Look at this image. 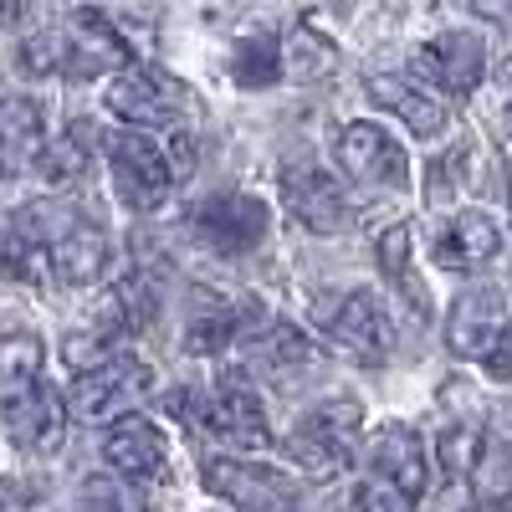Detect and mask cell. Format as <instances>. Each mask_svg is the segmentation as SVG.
Wrapping results in <instances>:
<instances>
[{
  "mask_svg": "<svg viewBox=\"0 0 512 512\" xmlns=\"http://www.w3.org/2000/svg\"><path fill=\"white\" fill-rule=\"evenodd\" d=\"M277 512H297V507H277Z\"/></svg>",
  "mask_w": 512,
  "mask_h": 512,
  "instance_id": "35",
  "label": "cell"
},
{
  "mask_svg": "<svg viewBox=\"0 0 512 512\" xmlns=\"http://www.w3.org/2000/svg\"><path fill=\"white\" fill-rule=\"evenodd\" d=\"M507 190H512V185H507Z\"/></svg>",
  "mask_w": 512,
  "mask_h": 512,
  "instance_id": "36",
  "label": "cell"
},
{
  "mask_svg": "<svg viewBox=\"0 0 512 512\" xmlns=\"http://www.w3.org/2000/svg\"><path fill=\"white\" fill-rule=\"evenodd\" d=\"M52 226L41 210H6L0 216V272L21 282H52Z\"/></svg>",
  "mask_w": 512,
  "mask_h": 512,
  "instance_id": "15",
  "label": "cell"
},
{
  "mask_svg": "<svg viewBox=\"0 0 512 512\" xmlns=\"http://www.w3.org/2000/svg\"><path fill=\"white\" fill-rule=\"evenodd\" d=\"M200 477H205L210 492L226 497L241 512H277L292 497V482L282 472H272L262 461H241V456H210L200 466Z\"/></svg>",
  "mask_w": 512,
  "mask_h": 512,
  "instance_id": "9",
  "label": "cell"
},
{
  "mask_svg": "<svg viewBox=\"0 0 512 512\" xmlns=\"http://www.w3.org/2000/svg\"><path fill=\"white\" fill-rule=\"evenodd\" d=\"M149 390H154V369L144 359H134V354L113 349L108 359L77 369L72 390H67V410L82 415V420H108V415L134 410Z\"/></svg>",
  "mask_w": 512,
  "mask_h": 512,
  "instance_id": "3",
  "label": "cell"
},
{
  "mask_svg": "<svg viewBox=\"0 0 512 512\" xmlns=\"http://www.w3.org/2000/svg\"><path fill=\"white\" fill-rule=\"evenodd\" d=\"M507 328V292L502 287H466L451 308V349L461 359H482L497 333Z\"/></svg>",
  "mask_w": 512,
  "mask_h": 512,
  "instance_id": "17",
  "label": "cell"
},
{
  "mask_svg": "<svg viewBox=\"0 0 512 512\" xmlns=\"http://www.w3.org/2000/svg\"><path fill=\"white\" fill-rule=\"evenodd\" d=\"M466 164H472V154H466L461 144L446 149V154L431 164V175H425V195H431L436 205H456V200H461V185H466Z\"/></svg>",
  "mask_w": 512,
  "mask_h": 512,
  "instance_id": "27",
  "label": "cell"
},
{
  "mask_svg": "<svg viewBox=\"0 0 512 512\" xmlns=\"http://www.w3.org/2000/svg\"><path fill=\"white\" fill-rule=\"evenodd\" d=\"M108 267V231L88 226V221H72L52 236V282L62 287H88L98 282Z\"/></svg>",
  "mask_w": 512,
  "mask_h": 512,
  "instance_id": "19",
  "label": "cell"
},
{
  "mask_svg": "<svg viewBox=\"0 0 512 512\" xmlns=\"http://www.w3.org/2000/svg\"><path fill=\"white\" fill-rule=\"evenodd\" d=\"M359 436H364V410L359 400H323L313 410L297 415L292 436H287V456L297 472L308 477H338L349 472L359 456Z\"/></svg>",
  "mask_w": 512,
  "mask_h": 512,
  "instance_id": "2",
  "label": "cell"
},
{
  "mask_svg": "<svg viewBox=\"0 0 512 512\" xmlns=\"http://www.w3.org/2000/svg\"><path fill=\"white\" fill-rule=\"evenodd\" d=\"M482 72H487V47L472 31H441V36L425 41L420 57H415V77L436 82V88L451 93V98L472 93L482 82Z\"/></svg>",
  "mask_w": 512,
  "mask_h": 512,
  "instance_id": "13",
  "label": "cell"
},
{
  "mask_svg": "<svg viewBox=\"0 0 512 512\" xmlns=\"http://www.w3.org/2000/svg\"><path fill=\"white\" fill-rule=\"evenodd\" d=\"M41 103L31 98H6L0 103V180L21 175V169L47 149V128H41Z\"/></svg>",
  "mask_w": 512,
  "mask_h": 512,
  "instance_id": "21",
  "label": "cell"
},
{
  "mask_svg": "<svg viewBox=\"0 0 512 512\" xmlns=\"http://www.w3.org/2000/svg\"><path fill=\"white\" fill-rule=\"evenodd\" d=\"M41 364H47V344H41L36 333H6L0 338V390H6V384L41 379Z\"/></svg>",
  "mask_w": 512,
  "mask_h": 512,
  "instance_id": "24",
  "label": "cell"
},
{
  "mask_svg": "<svg viewBox=\"0 0 512 512\" xmlns=\"http://www.w3.org/2000/svg\"><path fill=\"white\" fill-rule=\"evenodd\" d=\"M482 369H487L497 384H512V323L497 333V344L482 354Z\"/></svg>",
  "mask_w": 512,
  "mask_h": 512,
  "instance_id": "31",
  "label": "cell"
},
{
  "mask_svg": "<svg viewBox=\"0 0 512 512\" xmlns=\"http://www.w3.org/2000/svg\"><path fill=\"white\" fill-rule=\"evenodd\" d=\"M292 67H297V77H318V72H328V67H333V52L323 47L318 36L297 31V36H292Z\"/></svg>",
  "mask_w": 512,
  "mask_h": 512,
  "instance_id": "29",
  "label": "cell"
},
{
  "mask_svg": "<svg viewBox=\"0 0 512 512\" xmlns=\"http://www.w3.org/2000/svg\"><path fill=\"white\" fill-rule=\"evenodd\" d=\"M241 333H246V328H241V313H236V308H216V313L190 318L185 349H190V354H221V349H231V344H236Z\"/></svg>",
  "mask_w": 512,
  "mask_h": 512,
  "instance_id": "25",
  "label": "cell"
},
{
  "mask_svg": "<svg viewBox=\"0 0 512 512\" xmlns=\"http://www.w3.org/2000/svg\"><path fill=\"white\" fill-rule=\"evenodd\" d=\"M502 118H507V134H512V103H507V113H502Z\"/></svg>",
  "mask_w": 512,
  "mask_h": 512,
  "instance_id": "34",
  "label": "cell"
},
{
  "mask_svg": "<svg viewBox=\"0 0 512 512\" xmlns=\"http://www.w3.org/2000/svg\"><path fill=\"white\" fill-rule=\"evenodd\" d=\"M482 461V425H451L441 436V466L446 477H472Z\"/></svg>",
  "mask_w": 512,
  "mask_h": 512,
  "instance_id": "26",
  "label": "cell"
},
{
  "mask_svg": "<svg viewBox=\"0 0 512 512\" xmlns=\"http://www.w3.org/2000/svg\"><path fill=\"white\" fill-rule=\"evenodd\" d=\"M472 11L497 21V26H512V0H472Z\"/></svg>",
  "mask_w": 512,
  "mask_h": 512,
  "instance_id": "32",
  "label": "cell"
},
{
  "mask_svg": "<svg viewBox=\"0 0 512 512\" xmlns=\"http://www.w3.org/2000/svg\"><path fill=\"white\" fill-rule=\"evenodd\" d=\"M185 88L169 72H154V67H123L118 82L108 88V108L123 118V123H139V128H164L185 113Z\"/></svg>",
  "mask_w": 512,
  "mask_h": 512,
  "instance_id": "8",
  "label": "cell"
},
{
  "mask_svg": "<svg viewBox=\"0 0 512 512\" xmlns=\"http://www.w3.org/2000/svg\"><path fill=\"white\" fill-rule=\"evenodd\" d=\"M349 512H415V497L384 477H364L349 497Z\"/></svg>",
  "mask_w": 512,
  "mask_h": 512,
  "instance_id": "28",
  "label": "cell"
},
{
  "mask_svg": "<svg viewBox=\"0 0 512 512\" xmlns=\"http://www.w3.org/2000/svg\"><path fill=\"white\" fill-rule=\"evenodd\" d=\"M200 420H205V431H216L231 446H251V451L272 446L262 395H256V384L246 379V369H221L216 390L205 395V415Z\"/></svg>",
  "mask_w": 512,
  "mask_h": 512,
  "instance_id": "6",
  "label": "cell"
},
{
  "mask_svg": "<svg viewBox=\"0 0 512 512\" xmlns=\"http://www.w3.org/2000/svg\"><path fill=\"white\" fill-rule=\"evenodd\" d=\"M267 226H272V210H267V200H256V195H216V200H205L195 210V236L210 251H221V256L251 251L256 241L267 236Z\"/></svg>",
  "mask_w": 512,
  "mask_h": 512,
  "instance_id": "10",
  "label": "cell"
},
{
  "mask_svg": "<svg viewBox=\"0 0 512 512\" xmlns=\"http://www.w3.org/2000/svg\"><path fill=\"white\" fill-rule=\"evenodd\" d=\"M231 77L241 88H277L282 82V41L272 31L241 36L231 47Z\"/></svg>",
  "mask_w": 512,
  "mask_h": 512,
  "instance_id": "22",
  "label": "cell"
},
{
  "mask_svg": "<svg viewBox=\"0 0 512 512\" xmlns=\"http://www.w3.org/2000/svg\"><path fill=\"white\" fill-rule=\"evenodd\" d=\"M328 338H333V344L344 349V354L364 359V364L390 359V349H395V328H390V313H384L379 292L354 287L344 303L333 308V318H328Z\"/></svg>",
  "mask_w": 512,
  "mask_h": 512,
  "instance_id": "11",
  "label": "cell"
},
{
  "mask_svg": "<svg viewBox=\"0 0 512 512\" xmlns=\"http://www.w3.org/2000/svg\"><path fill=\"white\" fill-rule=\"evenodd\" d=\"M369 477L395 482L415 502L425 497V487H431V466H425V446H420V436L410 431V425H384V431L374 436V446H369Z\"/></svg>",
  "mask_w": 512,
  "mask_h": 512,
  "instance_id": "18",
  "label": "cell"
},
{
  "mask_svg": "<svg viewBox=\"0 0 512 512\" xmlns=\"http://www.w3.org/2000/svg\"><path fill=\"white\" fill-rule=\"evenodd\" d=\"M497 251H502V236H497V226L482 216V210H456V216L441 221L436 236H431V256H436V267H446V272H477V267L492 262Z\"/></svg>",
  "mask_w": 512,
  "mask_h": 512,
  "instance_id": "16",
  "label": "cell"
},
{
  "mask_svg": "<svg viewBox=\"0 0 512 512\" xmlns=\"http://www.w3.org/2000/svg\"><path fill=\"white\" fill-rule=\"evenodd\" d=\"M26 16V0H0V26H16Z\"/></svg>",
  "mask_w": 512,
  "mask_h": 512,
  "instance_id": "33",
  "label": "cell"
},
{
  "mask_svg": "<svg viewBox=\"0 0 512 512\" xmlns=\"http://www.w3.org/2000/svg\"><path fill=\"white\" fill-rule=\"evenodd\" d=\"M282 200L292 210V221L318 231V236H333V231H344L354 221V205H349L344 185H338L328 169H313V164L287 169L282 175Z\"/></svg>",
  "mask_w": 512,
  "mask_h": 512,
  "instance_id": "12",
  "label": "cell"
},
{
  "mask_svg": "<svg viewBox=\"0 0 512 512\" xmlns=\"http://www.w3.org/2000/svg\"><path fill=\"white\" fill-rule=\"evenodd\" d=\"M338 169H344L349 180L369 185V190H405L410 185V159L405 149L390 139V128L384 123H349L344 134H338Z\"/></svg>",
  "mask_w": 512,
  "mask_h": 512,
  "instance_id": "7",
  "label": "cell"
},
{
  "mask_svg": "<svg viewBox=\"0 0 512 512\" xmlns=\"http://www.w3.org/2000/svg\"><path fill=\"white\" fill-rule=\"evenodd\" d=\"M369 98H374L379 108L400 113V118L410 123L415 139H441L446 123H451V118H446V103H441L431 88L410 82V77H369Z\"/></svg>",
  "mask_w": 512,
  "mask_h": 512,
  "instance_id": "20",
  "label": "cell"
},
{
  "mask_svg": "<svg viewBox=\"0 0 512 512\" xmlns=\"http://www.w3.org/2000/svg\"><path fill=\"white\" fill-rule=\"evenodd\" d=\"M108 164H113V185L123 195L128 210H159L175 185V154L159 139H149L144 128H128V134L108 139Z\"/></svg>",
  "mask_w": 512,
  "mask_h": 512,
  "instance_id": "4",
  "label": "cell"
},
{
  "mask_svg": "<svg viewBox=\"0 0 512 512\" xmlns=\"http://www.w3.org/2000/svg\"><path fill=\"white\" fill-rule=\"evenodd\" d=\"M26 67L31 72H47V77L82 82V77L123 72L128 67V47H123V36L98 11H77L57 31H41V36L26 41Z\"/></svg>",
  "mask_w": 512,
  "mask_h": 512,
  "instance_id": "1",
  "label": "cell"
},
{
  "mask_svg": "<svg viewBox=\"0 0 512 512\" xmlns=\"http://www.w3.org/2000/svg\"><path fill=\"white\" fill-rule=\"evenodd\" d=\"M410 226H390V231H384L379 241H374V256H379V272L384 277H390L405 297H410V308L425 318V313H431V297H425V287L415 282V272H410Z\"/></svg>",
  "mask_w": 512,
  "mask_h": 512,
  "instance_id": "23",
  "label": "cell"
},
{
  "mask_svg": "<svg viewBox=\"0 0 512 512\" xmlns=\"http://www.w3.org/2000/svg\"><path fill=\"white\" fill-rule=\"evenodd\" d=\"M103 461L128 482H159V477H169V441L154 420L123 415L103 441Z\"/></svg>",
  "mask_w": 512,
  "mask_h": 512,
  "instance_id": "14",
  "label": "cell"
},
{
  "mask_svg": "<svg viewBox=\"0 0 512 512\" xmlns=\"http://www.w3.org/2000/svg\"><path fill=\"white\" fill-rule=\"evenodd\" d=\"M82 164H88V154L77 149V139H62L52 149H41V175H47V180H72Z\"/></svg>",
  "mask_w": 512,
  "mask_h": 512,
  "instance_id": "30",
  "label": "cell"
},
{
  "mask_svg": "<svg viewBox=\"0 0 512 512\" xmlns=\"http://www.w3.org/2000/svg\"><path fill=\"white\" fill-rule=\"evenodd\" d=\"M0 425H6L16 451L52 456L62 446V431H67V405L47 379L6 384V390H0Z\"/></svg>",
  "mask_w": 512,
  "mask_h": 512,
  "instance_id": "5",
  "label": "cell"
}]
</instances>
